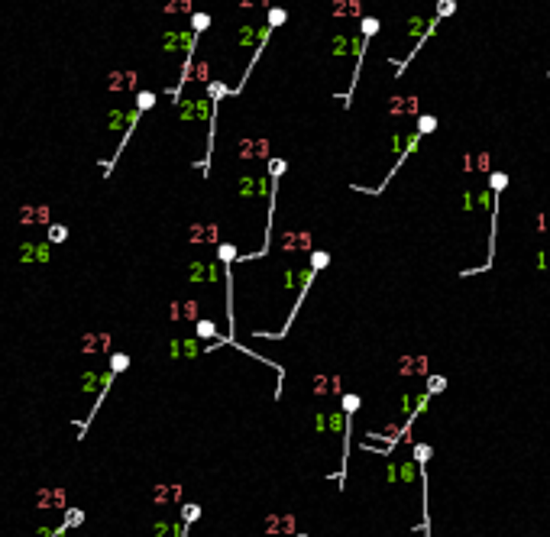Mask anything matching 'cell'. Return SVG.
Returning a JSON list of instances; mask_svg holds the SVG:
<instances>
[{"label":"cell","instance_id":"obj_1","mask_svg":"<svg viewBox=\"0 0 550 537\" xmlns=\"http://www.w3.org/2000/svg\"><path fill=\"white\" fill-rule=\"evenodd\" d=\"M198 49V33L194 29H172L162 36V52L165 55H175V52H185V58L194 55Z\"/></svg>","mask_w":550,"mask_h":537},{"label":"cell","instance_id":"obj_2","mask_svg":"<svg viewBox=\"0 0 550 537\" xmlns=\"http://www.w3.org/2000/svg\"><path fill=\"white\" fill-rule=\"evenodd\" d=\"M52 259V243L42 240V243H33L26 240L16 246V262H49Z\"/></svg>","mask_w":550,"mask_h":537},{"label":"cell","instance_id":"obj_3","mask_svg":"<svg viewBox=\"0 0 550 537\" xmlns=\"http://www.w3.org/2000/svg\"><path fill=\"white\" fill-rule=\"evenodd\" d=\"M52 214H49V204H23L20 210H16V220H20L23 227H29V224H52L49 220Z\"/></svg>","mask_w":550,"mask_h":537},{"label":"cell","instance_id":"obj_4","mask_svg":"<svg viewBox=\"0 0 550 537\" xmlns=\"http://www.w3.org/2000/svg\"><path fill=\"white\" fill-rule=\"evenodd\" d=\"M188 278H191V281H217V262L194 259L191 266H188Z\"/></svg>","mask_w":550,"mask_h":537},{"label":"cell","instance_id":"obj_5","mask_svg":"<svg viewBox=\"0 0 550 537\" xmlns=\"http://www.w3.org/2000/svg\"><path fill=\"white\" fill-rule=\"evenodd\" d=\"M168 353H172V356H198L201 346H198V340H172Z\"/></svg>","mask_w":550,"mask_h":537},{"label":"cell","instance_id":"obj_6","mask_svg":"<svg viewBox=\"0 0 550 537\" xmlns=\"http://www.w3.org/2000/svg\"><path fill=\"white\" fill-rule=\"evenodd\" d=\"M133 84H136V72H127V75L113 72V75L107 78V87H110V91H117V87L123 91V87H133Z\"/></svg>","mask_w":550,"mask_h":537},{"label":"cell","instance_id":"obj_7","mask_svg":"<svg viewBox=\"0 0 550 537\" xmlns=\"http://www.w3.org/2000/svg\"><path fill=\"white\" fill-rule=\"evenodd\" d=\"M217 259H220V266H233V259H239V256H236V249L230 243H220L217 246Z\"/></svg>","mask_w":550,"mask_h":537},{"label":"cell","instance_id":"obj_8","mask_svg":"<svg viewBox=\"0 0 550 537\" xmlns=\"http://www.w3.org/2000/svg\"><path fill=\"white\" fill-rule=\"evenodd\" d=\"M434 130H437V117H431V113H421V117H418V133L427 136V133H434Z\"/></svg>","mask_w":550,"mask_h":537},{"label":"cell","instance_id":"obj_9","mask_svg":"<svg viewBox=\"0 0 550 537\" xmlns=\"http://www.w3.org/2000/svg\"><path fill=\"white\" fill-rule=\"evenodd\" d=\"M68 240V227L65 224H49V243H65Z\"/></svg>","mask_w":550,"mask_h":537},{"label":"cell","instance_id":"obj_10","mask_svg":"<svg viewBox=\"0 0 550 537\" xmlns=\"http://www.w3.org/2000/svg\"><path fill=\"white\" fill-rule=\"evenodd\" d=\"M376 33H379V20H376V16H366V20L359 23V36L372 39V36H376Z\"/></svg>","mask_w":550,"mask_h":537},{"label":"cell","instance_id":"obj_11","mask_svg":"<svg viewBox=\"0 0 550 537\" xmlns=\"http://www.w3.org/2000/svg\"><path fill=\"white\" fill-rule=\"evenodd\" d=\"M149 107H156V94H152V91H139V94H136V110L146 113Z\"/></svg>","mask_w":550,"mask_h":537},{"label":"cell","instance_id":"obj_12","mask_svg":"<svg viewBox=\"0 0 550 537\" xmlns=\"http://www.w3.org/2000/svg\"><path fill=\"white\" fill-rule=\"evenodd\" d=\"M207 26H210V16H207V13H191V29L198 33V36L207 29Z\"/></svg>","mask_w":550,"mask_h":537},{"label":"cell","instance_id":"obj_13","mask_svg":"<svg viewBox=\"0 0 550 537\" xmlns=\"http://www.w3.org/2000/svg\"><path fill=\"white\" fill-rule=\"evenodd\" d=\"M505 184H508V175H502V172H495L492 178H489V188L495 191V195H502V191H505Z\"/></svg>","mask_w":550,"mask_h":537},{"label":"cell","instance_id":"obj_14","mask_svg":"<svg viewBox=\"0 0 550 537\" xmlns=\"http://www.w3.org/2000/svg\"><path fill=\"white\" fill-rule=\"evenodd\" d=\"M127 366H130V356H127V353H113V356H110V369H113V372H123Z\"/></svg>","mask_w":550,"mask_h":537},{"label":"cell","instance_id":"obj_15","mask_svg":"<svg viewBox=\"0 0 550 537\" xmlns=\"http://www.w3.org/2000/svg\"><path fill=\"white\" fill-rule=\"evenodd\" d=\"M456 13V4L453 0H437V16L443 20V16H453Z\"/></svg>","mask_w":550,"mask_h":537},{"label":"cell","instance_id":"obj_16","mask_svg":"<svg viewBox=\"0 0 550 537\" xmlns=\"http://www.w3.org/2000/svg\"><path fill=\"white\" fill-rule=\"evenodd\" d=\"M198 515H201V508H198V505H185V508H181V521H185V524L198 521Z\"/></svg>","mask_w":550,"mask_h":537},{"label":"cell","instance_id":"obj_17","mask_svg":"<svg viewBox=\"0 0 550 537\" xmlns=\"http://www.w3.org/2000/svg\"><path fill=\"white\" fill-rule=\"evenodd\" d=\"M214 333L217 330H214V324H210V321H198V337H214Z\"/></svg>","mask_w":550,"mask_h":537},{"label":"cell","instance_id":"obj_18","mask_svg":"<svg viewBox=\"0 0 550 537\" xmlns=\"http://www.w3.org/2000/svg\"><path fill=\"white\" fill-rule=\"evenodd\" d=\"M191 0H165V10H188Z\"/></svg>","mask_w":550,"mask_h":537},{"label":"cell","instance_id":"obj_19","mask_svg":"<svg viewBox=\"0 0 550 537\" xmlns=\"http://www.w3.org/2000/svg\"><path fill=\"white\" fill-rule=\"evenodd\" d=\"M327 266V252H314V259H311V269H324Z\"/></svg>","mask_w":550,"mask_h":537},{"label":"cell","instance_id":"obj_20","mask_svg":"<svg viewBox=\"0 0 550 537\" xmlns=\"http://www.w3.org/2000/svg\"><path fill=\"white\" fill-rule=\"evenodd\" d=\"M81 521H84V515L78 512V508H72V515L65 518V524H81Z\"/></svg>","mask_w":550,"mask_h":537}]
</instances>
